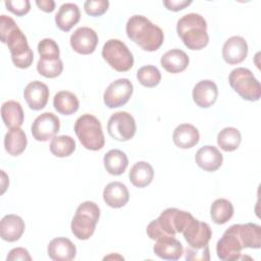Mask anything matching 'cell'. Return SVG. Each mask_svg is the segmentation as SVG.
I'll use <instances>...</instances> for the list:
<instances>
[{"label": "cell", "mask_w": 261, "mask_h": 261, "mask_svg": "<svg viewBox=\"0 0 261 261\" xmlns=\"http://www.w3.org/2000/svg\"><path fill=\"white\" fill-rule=\"evenodd\" d=\"M0 36L1 41L8 46L14 65L19 68L30 67L34 60V53L27 37L15 21L5 14L0 16Z\"/></svg>", "instance_id": "cell-1"}, {"label": "cell", "mask_w": 261, "mask_h": 261, "mask_svg": "<svg viewBox=\"0 0 261 261\" xmlns=\"http://www.w3.org/2000/svg\"><path fill=\"white\" fill-rule=\"evenodd\" d=\"M125 31L127 37L145 51H156L164 41L162 30L144 15L130 16L126 22Z\"/></svg>", "instance_id": "cell-2"}, {"label": "cell", "mask_w": 261, "mask_h": 261, "mask_svg": "<svg viewBox=\"0 0 261 261\" xmlns=\"http://www.w3.org/2000/svg\"><path fill=\"white\" fill-rule=\"evenodd\" d=\"M193 215L190 212L176 208H167L161 212L157 219L151 221L147 226V234L151 240L165 237H175L182 232Z\"/></svg>", "instance_id": "cell-3"}, {"label": "cell", "mask_w": 261, "mask_h": 261, "mask_svg": "<svg viewBox=\"0 0 261 261\" xmlns=\"http://www.w3.org/2000/svg\"><path fill=\"white\" fill-rule=\"evenodd\" d=\"M176 32L184 44L191 50H201L209 42L207 22L199 13L191 12L182 15L177 21Z\"/></svg>", "instance_id": "cell-4"}, {"label": "cell", "mask_w": 261, "mask_h": 261, "mask_svg": "<svg viewBox=\"0 0 261 261\" xmlns=\"http://www.w3.org/2000/svg\"><path fill=\"white\" fill-rule=\"evenodd\" d=\"M74 133L88 150L98 151L104 147L105 138L100 120L92 114H83L74 122Z\"/></svg>", "instance_id": "cell-5"}, {"label": "cell", "mask_w": 261, "mask_h": 261, "mask_svg": "<svg viewBox=\"0 0 261 261\" xmlns=\"http://www.w3.org/2000/svg\"><path fill=\"white\" fill-rule=\"evenodd\" d=\"M100 217V208L91 201L80 204L75 210V214L71 220V231L79 240L90 239L96 228Z\"/></svg>", "instance_id": "cell-6"}, {"label": "cell", "mask_w": 261, "mask_h": 261, "mask_svg": "<svg viewBox=\"0 0 261 261\" xmlns=\"http://www.w3.org/2000/svg\"><path fill=\"white\" fill-rule=\"evenodd\" d=\"M230 87L245 100L257 101L261 96V87L253 72L245 67L232 69L228 75Z\"/></svg>", "instance_id": "cell-7"}, {"label": "cell", "mask_w": 261, "mask_h": 261, "mask_svg": "<svg viewBox=\"0 0 261 261\" xmlns=\"http://www.w3.org/2000/svg\"><path fill=\"white\" fill-rule=\"evenodd\" d=\"M102 56L117 71H127L134 65V56L127 46L118 39L108 40L102 48Z\"/></svg>", "instance_id": "cell-8"}, {"label": "cell", "mask_w": 261, "mask_h": 261, "mask_svg": "<svg viewBox=\"0 0 261 261\" xmlns=\"http://www.w3.org/2000/svg\"><path fill=\"white\" fill-rule=\"evenodd\" d=\"M246 248L241 234L240 224L229 226L216 244V253L220 260H239L241 251Z\"/></svg>", "instance_id": "cell-9"}, {"label": "cell", "mask_w": 261, "mask_h": 261, "mask_svg": "<svg viewBox=\"0 0 261 261\" xmlns=\"http://www.w3.org/2000/svg\"><path fill=\"white\" fill-rule=\"evenodd\" d=\"M107 130L109 136L116 141H128L137 130L135 118L126 111L115 112L108 119Z\"/></svg>", "instance_id": "cell-10"}, {"label": "cell", "mask_w": 261, "mask_h": 261, "mask_svg": "<svg viewBox=\"0 0 261 261\" xmlns=\"http://www.w3.org/2000/svg\"><path fill=\"white\" fill-rule=\"evenodd\" d=\"M133 92L134 86L128 79H118L106 88L103 100L109 108L120 107L129 100Z\"/></svg>", "instance_id": "cell-11"}, {"label": "cell", "mask_w": 261, "mask_h": 261, "mask_svg": "<svg viewBox=\"0 0 261 261\" xmlns=\"http://www.w3.org/2000/svg\"><path fill=\"white\" fill-rule=\"evenodd\" d=\"M60 120L52 112H44L36 117L31 130L35 140L39 142H47L53 139L59 132Z\"/></svg>", "instance_id": "cell-12"}, {"label": "cell", "mask_w": 261, "mask_h": 261, "mask_svg": "<svg viewBox=\"0 0 261 261\" xmlns=\"http://www.w3.org/2000/svg\"><path fill=\"white\" fill-rule=\"evenodd\" d=\"M181 233L184 234V238L189 246L195 249H201L207 246L212 237V231L209 224L199 221L194 216L191 218Z\"/></svg>", "instance_id": "cell-13"}, {"label": "cell", "mask_w": 261, "mask_h": 261, "mask_svg": "<svg viewBox=\"0 0 261 261\" xmlns=\"http://www.w3.org/2000/svg\"><path fill=\"white\" fill-rule=\"evenodd\" d=\"M97 33L89 27H81L76 29L70 36V46L76 53L88 55L95 51L98 45Z\"/></svg>", "instance_id": "cell-14"}, {"label": "cell", "mask_w": 261, "mask_h": 261, "mask_svg": "<svg viewBox=\"0 0 261 261\" xmlns=\"http://www.w3.org/2000/svg\"><path fill=\"white\" fill-rule=\"evenodd\" d=\"M248 54V44L241 36L228 38L222 47V57L228 64H238L245 60Z\"/></svg>", "instance_id": "cell-15"}, {"label": "cell", "mask_w": 261, "mask_h": 261, "mask_svg": "<svg viewBox=\"0 0 261 261\" xmlns=\"http://www.w3.org/2000/svg\"><path fill=\"white\" fill-rule=\"evenodd\" d=\"M23 97L31 109L41 110L48 102L49 89L44 83L40 81H33L24 88Z\"/></svg>", "instance_id": "cell-16"}, {"label": "cell", "mask_w": 261, "mask_h": 261, "mask_svg": "<svg viewBox=\"0 0 261 261\" xmlns=\"http://www.w3.org/2000/svg\"><path fill=\"white\" fill-rule=\"evenodd\" d=\"M218 96V89L211 80H203L196 84L193 89V100L201 108L212 106Z\"/></svg>", "instance_id": "cell-17"}, {"label": "cell", "mask_w": 261, "mask_h": 261, "mask_svg": "<svg viewBox=\"0 0 261 261\" xmlns=\"http://www.w3.org/2000/svg\"><path fill=\"white\" fill-rule=\"evenodd\" d=\"M195 161L197 165L203 170L212 172L221 166L223 156L215 146L207 145L197 151L195 155Z\"/></svg>", "instance_id": "cell-18"}, {"label": "cell", "mask_w": 261, "mask_h": 261, "mask_svg": "<svg viewBox=\"0 0 261 261\" xmlns=\"http://www.w3.org/2000/svg\"><path fill=\"white\" fill-rule=\"evenodd\" d=\"M48 256L54 261H70L76 255V248L67 238H55L48 245Z\"/></svg>", "instance_id": "cell-19"}, {"label": "cell", "mask_w": 261, "mask_h": 261, "mask_svg": "<svg viewBox=\"0 0 261 261\" xmlns=\"http://www.w3.org/2000/svg\"><path fill=\"white\" fill-rule=\"evenodd\" d=\"M153 251L161 259L177 260L182 256L184 248L181 243L174 237H165L156 240Z\"/></svg>", "instance_id": "cell-20"}, {"label": "cell", "mask_w": 261, "mask_h": 261, "mask_svg": "<svg viewBox=\"0 0 261 261\" xmlns=\"http://www.w3.org/2000/svg\"><path fill=\"white\" fill-rule=\"evenodd\" d=\"M25 225L22 218L16 214H7L1 219L0 234L6 242H15L20 239Z\"/></svg>", "instance_id": "cell-21"}, {"label": "cell", "mask_w": 261, "mask_h": 261, "mask_svg": "<svg viewBox=\"0 0 261 261\" xmlns=\"http://www.w3.org/2000/svg\"><path fill=\"white\" fill-rule=\"evenodd\" d=\"M104 202L111 208L123 207L129 199L126 186L120 181L109 182L103 191Z\"/></svg>", "instance_id": "cell-22"}, {"label": "cell", "mask_w": 261, "mask_h": 261, "mask_svg": "<svg viewBox=\"0 0 261 261\" xmlns=\"http://www.w3.org/2000/svg\"><path fill=\"white\" fill-rule=\"evenodd\" d=\"M81 18V11L76 4L74 3H64L62 4L56 15L55 22L59 30L63 32H68L73 25H75Z\"/></svg>", "instance_id": "cell-23"}, {"label": "cell", "mask_w": 261, "mask_h": 261, "mask_svg": "<svg viewBox=\"0 0 261 261\" xmlns=\"http://www.w3.org/2000/svg\"><path fill=\"white\" fill-rule=\"evenodd\" d=\"M173 143L181 149H190L196 146L200 140L197 127L190 123H181L175 127L172 135Z\"/></svg>", "instance_id": "cell-24"}, {"label": "cell", "mask_w": 261, "mask_h": 261, "mask_svg": "<svg viewBox=\"0 0 261 261\" xmlns=\"http://www.w3.org/2000/svg\"><path fill=\"white\" fill-rule=\"evenodd\" d=\"M190 62L188 54L180 49H171L163 54L160 59L162 67L171 73L184 71Z\"/></svg>", "instance_id": "cell-25"}, {"label": "cell", "mask_w": 261, "mask_h": 261, "mask_svg": "<svg viewBox=\"0 0 261 261\" xmlns=\"http://www.w3.org/2000/svg\"><path fill=\"white\" fill-rule=\"evenodd\" d=\"M1 116L6 127H19L24 119V114L21 105L14 100L6 101L1 106Z\"/></svg>", "instance_id": "cell-26"}, {"label": "cell", "mask_w": 261, "mask_h": 261, "mask_svg": "<svg viewBox=\"0 0 261 261\" xmlns=\"http://www.w3.org/2000/svg\"><path fill=\"white\" fill-rule=\"evenodd\" d=\"M128 177L135 187L145 188L152 182L154 177V169L150 163L146 161H139L132 166Z\"/></svg>", "instance_id": "cell-27"}, {"label": "cell", "mask_w": 261, "mask_h": 261, "mask_svg": "<svg viewBox=\"0 0 261 261\" xmlns=\"http://www.w3.org/2000/svg\"><path fill=\"white\" fill-rule=\"evenodd\" d=\"M103 162L106 171L112 175L122 174L128 165V159L125 153L117 149L108 151L104 155Z\"/></svg>", "instance_id": "cell-28"}, {"label": "cell", "mask_w": 261, "mask_h": 261, "mask_svg": "<svg viewBox=\"0 0 261 261\" xmlns=\"http://www.w3.org/2000/svg\"><path fill=\"white\" fill-rule=\"evenodd\" d=\"M28 144L24 132L20 127L10 128L4 138V147L8 154L12 156L20 155Z\"/></svg>", "instance_id": "cell-29"}, {"label": "cell", "mask_w": 261, "mask_h": 261, "mask_svg": "<svg viewBox=\"0 0 261 261\" xmlns=\"http://www.w3.org/2000/svg\"><path fill=\"white\" fill-rule=\"evenodd\" d=\"M55 110L63 115H70L77 111L80 102L77 97L69 91H60L53 98Z\"/></svg>", "instance_id": "cell-30"}, {"label": "cell", "mask_w": 261, "mask_h": 261, "mask_svg": "<svg viewBox=\"0 0 261 261\" xmlns=\"http://www.w3.org/2000/svg\"><path fill=\"white\" fill-rule=\"evenodd\" d=\"M233 215V206L230 201L219 198L210 207V216L216 224L226 223Z\"/></svg>", "instance_id": "cell-31"}, {"label": "cell", "mask_w": 261, "mask_h": 261, "mask_svg": "<svg viewBox=\"0 0 261 261\" xmlns=\"http://www.w3.org/2000/svg\"><path fill=\"white\" fill-rule=\"evenodd\" d=\"M242 141L241 133L238 128L228 126L221 129L217 135V144L225 152H231L239 148Z\"/></svg>", "instance_id": "cell-32"}, {"label": "cell", "mask_w": 261, "mask_h": 261, "mask_svg": "<svg viewBox=\"0 0 261 261\" xmlns=\"http://www.w3.org/2000/svg\"><path fill=\"white\" fill-rule=\"evenodd\" d=\"M75 150V142L70 136H57L51 140L50 151L56 157H67Z\"/></svg>", "instance_id": "cell-33"}, {"label": "cell", "mask_w": 261, "mask_h": 261, "mask_svg": "<svg viewBox=\"0 0 261 261\" xmlns=\"http://www.w3.org/2000/svg\"><path fill=\"white\" fill-rule=\"evenodd\" d=\"M38 72L49 79L58 76L63 70V63L60 58H48L40 57L37 64Z\"/></svg>", "instance_id": "cell-34"}, {"label": "cell", "mask_w": 261, "mask_h": 261, "mask_svg": "<svg viewBox=\"0 0 261 261\" xmlns=\"http://www.w3.org/2000/svg\"><path fill=\"white\" fill-rule=\"evenodd\" d=\"M137 79L139 83L147 88L157 86L161 81V73L154 65H145L137 71Z\"/></svg>", "instance_id": "cell-35"}, {"label": "cell", "mask_w": 261, "mask_h": 261, "mask_svg": "<svg viewBox=\"0 0 261 261\" xmlns=\"http://www.w3.org/2000/svg\"><path fill=\"white\" fill-rule=\"evenodd\" d=\"M38 52L40 57H48V58H59V47L57 43L53 39H43L38 44Z\"/></svg>", "instance_id": "cell-36"}, {"label": "cell", "mask_w": 261, "mask_h": 261, "mask_svg": "<svg viewBox=\"0 0 261 261\" xmlns=\"http://www.w3.org/2000/svg\"><path fill=\"white\" fill-rule=\"evenodd\" d=\"M109 6L107 0H88L84 4L85 11L92 16H99L104 14Z\"/></svg>", "instance_id": "cell-37"}, {"label": "cell", "mask_w": 261, "mask_h": 261, "mask_svg": "<svg viewBox=\"0 0 261 261\" xmlns=\"http://www.w3.org/2000/svg\"><path fill=\"white\" fill-rule=\"evenodd\" d=\"M4 4L9 11L18 16L27 14L31 9V3L29 0H8L5 1Z\"/></svg>", "instance_id": "cell-38"}, {"label": "cell", "mask_w": 261, "mask_h": 261, "mask_svg": "<svg viewBox=\"0 0 261 261\" xmlns=\"http://www.w3.org/2000/svg\"><path fill=\"white\" fill-rule=\"evenodd\" d=\"M186 260L189 261H208L210 260L209 246H205L201 249H195L188 247L186 249Z\"/></svg>", "instance_id": "cell-39"}, {"label": "cell", "mask_w": 261, "mask_h": 261, "mask_svg": "<svg viewBox=\"0 0 261 261\" xmlns=\"http://www.w3.org/2000/svg\"><path fill=\"white\" fill-rule=\"evenodd\" d=\"M6 259H7V261H15V260L31 261L32 257L27 249L19 247V248H14V249L10 250Z\"/></svg>", "instance_id": "cell-40"}, {"label": "cell", "mask_w": 261, "mask_h": 261, "mask_svg": "<svg viewBox=\"0 0 261 261\" xmlns=\"http://www.w3.org/2000/svg\"><path fill=\"white\" fill-rule=\"evenodd\" d=\"M192 3V0H165L163 4L165 7L172 11H179L185 7L189 6Z\"/></svg>", "instance_id": "cell-41"}, {"label": "cell", "mask_w": 261, "mask_h": 261, "mask_svg": "<svg viewBox=\"0 0 261 261\" xmlns=\"http://www.w3.org/2000/svg\"><path fill=\"white\" fill-rule=\"evenodd\" d=\"M36 4L45 12H52L55 8V2L53 0H37Z\"/></svg>", "instance_id": "cell-42"}]
</instances>
